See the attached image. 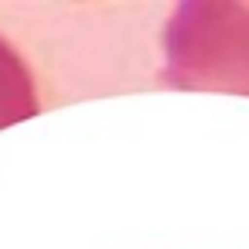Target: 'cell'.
<instances>
[{"label": "cell", "instance_id": "6da1fadb", "mask_svg": "<svg viewBox=\"0 0 249 249\" xmlns=\"http://www.w3.org/2000/svg\"><path fill=\"white\" fill-rule=\"evenodd\" d=\"M31 103H28V79H24V69L21 62L4 48L0 41V126L18 120L21 113H28Z\"/></svg>", "mask_w": 249, "mask_h": 249}]
</instances>
